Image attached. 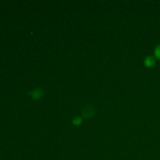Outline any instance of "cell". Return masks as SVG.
Listing matches in <instances>:
<instances>
[{
    "instance_id": "obj_1",
    "label": "cell",
    "mask_w": 160,
    "mask_h": 160,
    "mask_svg": "<svg viewBox=\"0 0 160 160\" xmlns=\"http://www.w3.org/2000/svg\"><path fill=\"white\" fill-rule=\"evenodd\" d=\"M95 114V109L93 106L87 105L82 109V115L84 118L91 119Z\"/></svg>"
},
{
    "instance_id": "obj_3",
    "label": "cell",
    "mask_w": 160,
    "mask_h": 160,
    "mask_svg": "<svg viewBox=\"0 0 160 160\" xmlns=\"http://www.w3.org/2000/svg\"><path fill=\"white\" fill-rule=\"evenodd\" d=\"M145 66L148 68H152L156 65V58L152 56H147L144 61Z\"/></svg>"
},
{
    "instance_id": "obj_2",
    "label": "cell",
    "mask_w": 160,
    "mask_h": 160,
    "mask_svg": "<svg viewBox=\"0 0 160 160\" xmlns=\"http://www.w3.org/2000/svg\"><path fill=\"white\" fill-rule=\"evenodd\" d=\"M30 95L31 96V98H33L34 99H40L42 96L44 95V92L42 88H35L31 92H30Z\"/></svg>"
},
{
    "instance_id": "obj_4",
    "label": "cell",
    "mask_w": 160,
    "mask_h": 160,
    "mask_svg": "<svg viewBox=\"0 0 160 160\" xmlns=\"http://www.w3.org/2000/svg\"><path fill=\"white\" fill-rule=\"evenodd\" d=\"M82 118H81V117H74V118L73 119V120H72V123H73V124L74 125V126H80V125L82 123Z\"/></svg>"
},
{
    "instance_id": "obj_5",
    "label": "cell",
    "mask_w": 160,
    "mask_h": 160,
    "mask_svg": "<svg viewBox=\"0 0 160 160\" xmlns=\"http://www.w3.org/2000/svg\"><path fill=\"white\" fill-rule=\"evenodd\" d=\"M154 54H155V56H156L157 59H160V44L159 45H158L156 47V48H155Z\"/></svg>"
}]
</instances>
